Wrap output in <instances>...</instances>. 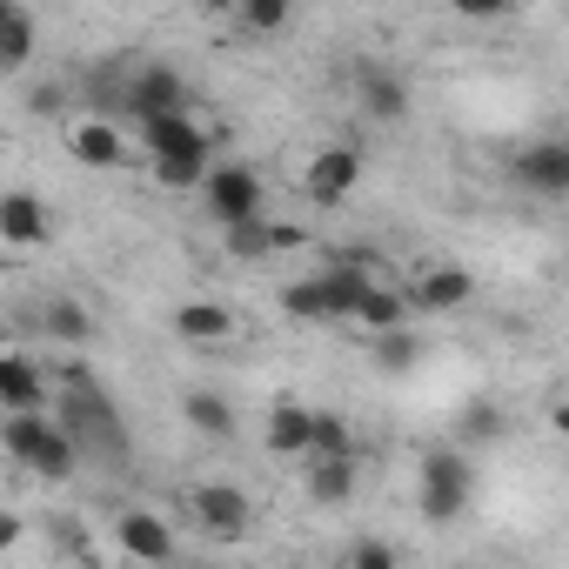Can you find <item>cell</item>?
<instances>
[{
    "label": "cell",
    "instance_id": "cell-1",
    "mask_svg": "<svg viewBox=\"0 0 569 569\" xmlns=\"http://www.w3.org/2000/svg\"><path fill=\"white\" fill-rule=\"evenodd\" d=\"M61 436L74 442V456H81L88 469H128V422H121V409L101 396V382L61 396Z\"/></svg>",
    "mask_w": 569,
    "mask_h": 569
},
{
    "label": "cell",
    "instance_id": "cell-2",
    "mask_svg": "<svg viewBox=\"0 0 569 569\" xmlns=\"http://www.w3.org/2000/svg\"><path fill=\"white\" fill-rule=\"evenodd\" d=\"M0 449H8V462H21L34 482H68L81 469V456H74V442L61 436L54 416H8L0 422Z\"/></svg>",
    "mask_w": 569,
    "mask_h": 569
},
{
    "label": "cell",
    "instance_id": "cell-3",
    "mask_svg": "<svg viewBox=\"0 0 569 569\" xmlns=\"http://www.w3.org/2000/svg\"><path fill=\"white\" fill-rule=\"evenodd\" d=\"M469 496H476V462L456 442L422 449V469H416V509H422V522H462Z\"/></svg>",
    "mask_w": 569,
    "mask_h": 569
},
{
    "label": "cell",
    "instance_id": "cell-4",
    "mask_svg": "<svg viewBox=\"0 0 569 569\" xmlns=\"http://www.w3.org/2000/svg\"><path fill=\"white\" fill-rule=\"evenodd\" d=\"M194 194H201V214L214 228H241V221H261L268 214V181L248 161H214Z\"/></svg>",
    "mask_w": 569,
    "mask_h": 569
},
{
    "label": "cell",
    "instance_id": "cell-5",
    "mask_svg": "<svg viewBox=\"0 0 569 569\" xmlns=\"http://www.w3.org/2000/svg\"><path fill=\"white\" fill-rule=\"evenodd\" d=\"M188 516H194V529L214 536V542H248V529H254V502H248V489L228 482V476L194 482V489H188Z\"/></svg>",
    "mask_w": 569,
    "mask_h": 569
},
{
    "label": "cell",
    "instance_id": "cell-6",
    "mask_svg": "<svg viewBox=\"0 0 569 569\" xmlns=\"http://www.w3.org/2000/svg\"><path fill=\"white\" fill-rule=\"evenodd\" d=\"M114 549L128 556V562H141V569H174V556H181V536L168 529V516H154V509H121L114 516Z\"/></svg>",
    "mask_w": 569,
    "mask_h": 569
},
{
    "label": "cell",
    "instance_id": "cell-7",
    "mask_svg": "<svg viewBox=\"0 0 569 569\" xmlns=\"http://www.w3.org/2000/svg\"><path fill=\"white\" fill-rule=\"evenodd\" d=\"M402 302H409V316H456L476 302V274L462 261H429V268H416Z\"/></svg>",
    "mask_w": 569,
    "mask_h": 569
},
{
    "label": "cell",
    "instance_id": "cell-8",
    "mask_svg": "<svg viewBox=\"0 0 569 569\" xmlns=\"http://www.w3.org/2000/svg\"><path fill=\"white\" fill-rule=\"evenodd\" d=\"M141 128V154L148 161H194V168H214V141L194 114H161V121H134Z\"/></svg>",
    "mask_w": 569,
    "mask_h": 569
},
{
    "label": "cell",
    "instance_id": "cell-9",
    "mask_svg": "<svg viewBox=\"0 0 569 569\" xmlns=\"http://www.w3.org/2000/svg\"><path fill=\"white\" fill-rule=\"evenodd\" d=\"M302 188H309L316 208H342V201L362 188V148H349V141L316 148V154L302 161Z\"/></svg>",
    "mask_w": 569,
    "mask_h": 569
},
{
    "label": "cell",
    "instance_id": "cell-10",
    "mask_svg": "<svg viewBox=\"0 0 569 569\" xmlns=\"http://www.w3.org/2000/svg\"><path fill=\"white\" fill-rule=\"evenodd\" d=\"M161 114H188V81L168 61L128 68V121H161Z\"/></svg>",
    "mask_w": 569,
    "mask_h": 569
},
{
    "label": "cell",
    "instance_id": "cell-11",
    "mask_svg": "<svg viewBox=\"0 0 569 569\" xmlns=\"http://www.w3.org/2000/svg\"><path fill=\"white\" fill-rule=\"evenodd\" d=\"M0 416H48V369L34 356H0Z\"/></svg>",
    "mask_w": 569,
    "mask_h": 569
},
{
    "label": "cell",
    "instance_id": "cell-12",
    "mask_svg": "<svg viewBox=\"0 0 569 569\" xmlns=\"http://www.w3.org/2000/svg\"><path fill=\"white\" fill-rule=\"evenodd\" d=\"M54 234V208L34 188H8L0 194V241L8 248H41Z\"/></svg>",
    "mask_w": 569,
    "mask_h": 569
},
{
    "label": "cell",
    "instance_id": "cell-13",
    "mask_svg": "<svg viewBox=\"0 0 569 569\" xmlns=\"http://www.w3.org/2000/svg\"><path fill=\"white\" fill-rule=\"evenodd\" d=\"M356 108L389 128V121L409 114V81H402L396 68H382V61H362V68H356Z\"/></svg>",
    "mask_w": 569,
    "mask_h": 569
},
{
    "label": "cell",
    "instance_id": "cell-14",
    "mask_svg": "<svg viewBox=\"0 0 569 569\" xmlns=\"http://www.w3.org/2000/svg\"><path fill=\"white\" fill-rule=\"evenodd\" d=\"M509 174L522 181V188H536V194H569V141H529V148H516V161H509Z\"/></svg>",
    "mask_w": 569,
    "mask_h": 569
},
{
    "label": "cell",
    "instance_id": "cell-15",
    "mask_svg": "<svg viewBox=\"0 0 569 569\" xmlns=\"http://www.w3.org/2000/svg\"><path fill=\"white\" fill-rule=\"evenodd\" d=\"M68 148H74V161H88V168H128V161H134V141H128L114 121H94V114H81V121L68 128Z\"/></svg>",
    "mask_w": 569,
    "mask_h": 569
},
{
    "label": "cell",
    "instance_id": "cell-16",
    "mask_svg": "<svg viewBox=\"0 0 569 569\" xmlns=\"http://www.w3.org/2000/svg\"><path fill=\"white\" fill-rule=\"evenodd\" d=\"M234 329H241V322H234L228 302H201V296H194V302L174 309V336L194 342V349H221V342H234Z\"/></svg>",
    "mask_w": 569,
    "mask_h": 569
},
{
    "label": "cell",
    "instance_id": "cell-17",
    "mask_svg": "<svg viewBox=\"0 0 569 569\" xmlns=\"http://www.w3.org/2000/svg\"><path fill=\"white\" fill-rule=\"evenodd\" d=\"M181 422H188L201 442H234V429H241V416H234V402H228L221 389H188V396H181Z\"/></svg>",
    "mask_w": 569,
    "mask_h": 569
},
{
    "label": "cell",
    "instance_id": "cell-18",
    "mask_svg": "<svg viewBox=\"0 0 569 569\" xmlns=\"http://www.w3.org/2000/svg\"><path fill=\"white\" fill-rule=\"evenodd\" d=\"M309 429H316V409H302V402H274L268 422H261V449L296 462V456H309Z\"/></svg>",
    "mask_w": 569,
    "mask_h": 569
},
{
    "label": "cell",
    "instance_id": "cell-19",
    "mask_svg": "<svg viewBox=\"0 0 569 569\" xmlns=\"http://www.w3.org/2000/svg\"><path fill=\"white\" fill-rule=\"evenodd\" d=\"M309 502H322V509H342V502H356V489H362V456H329V462H309Z\"/></svg>",
    "mask_w": 569,
    "mask_h": 569
},
{
    "label": "cell",
    "instance_id": "cell-20",
    "mask_svg": "<svg viewBox=\"0 0 569 569\" xmlns=\"http://www.w3.org/2000/svg\"><path fill=\"white\" fill-rule=\"evenodd\" d=\"M349 322H356V329H369V336H389V329H409V302H402L396 281H369Z\"/></svg>",
    "mask_w": 569,
    "mask_h": 569
},
{
    "label": "cell",
    "instance_id": "cell-21",
    "mask_svg": "<svg viewBox=\"0 0 569 569\" xmlns=\"http://www.w3.org/2000/svg\"><path fill=\"white\" fill-rule=\"evenodd\" d=\"M502 429H509V409L496 402V396H476V402H462V416H456V449L469 456V449H489V442H502Z\"/></svg>",
    "mask_w": 569,
    "mask_h": 569
},
{
    "label": "cell",
    "instance_id": "cell-22",
    "mask_svg": "<svg viewBox=\"0 0 569 569\" xmlns=\"http://www.w3.org/2000/svg\"><path fill=\"white\" fill-rule=\"evenodd\" d=\"M34 329L54 336V342H68V349H88V342H94V316H88V302H74V296L48 302V309L34 316Z\"/></svg>",
    "mask_w": 569,
    "mask_h": 569
},
{
    "label": "cell",
    "instance_id": "cell-23",
    "mask_svg": "<svg viewBox=\"0 0 569 569\" xmlns=\"http://www.w3.org/2000/svg\"><path fill=\"white\" fill-rule=\"evenodd\" d=\"M281 316H289V322H309V329H322L329 322V302H322V281L316 274H296V281H281Z\"/></svg>",
    "mask_w": 569,
    "mask_h": 569
},
{
    "label": "cell",
    "instance_id": "cell-24",
    "mask_svg": "<svg viewBox=\"0 0 569 569\" xmlns=\"http://www.w3.org/2000/svg\"><path fill=\"white\" fill-rule=\"evenodd\" d=\"M34 54H41V28H34V14H14L0 28V74H21Z\"/></svg>",
    "mask_w": 569,
    "mask_h": 569
},
{
    "label": "cell",
    "instance_id": "cell-25",
    "mask_svg": "<svg viewBox=\"0 0 569 569\" xmlns=\"http://www.w3.org/2000/svg\"><path fill=\"white\" fill-rule=\"evenodd\" d=\"M329 456H362V449H356V429L342 416L316 409V429H309V456L302 462H329Z\"/></svg>",
    "mask_w": 569,
    "mask_h": 569
},
{
    "label": "cell",
    "instance_id": "cell-26",
    "mask_svg": "<svg viewBox=\"0 0 569 569\" xmlns=\"http://www.w3.org/2000/svg\"><path fill=\"white\" fill-rule=\"evenodd\" d=\"M376 369H382V376H409V369H422V336H416V329H389V336H376Z\"/></svg>",
    "mask_w": 569,
    "mask_h": 569
},
{
    "label": "cell",
    "instance_id": "cell-27",
    "mask_svg": "<svg viewBox=\"0 0 569 569\" xmlns=\"http://www.w3.org/2000/svg\"><path fill=\"white\" fill-rule=\"evenodd\" d=\"M221 248L234 261H268V214L261 221H241V228H221Z\"/></svg>",
    "mask_w": 569,
    "mask_h": 569
},
{
    "label": "cell",
    "instance_id": "cell-28",
    "mask_svg": "<svg viewBox=\"0 0 569 569\" xmlns=\"http://www.w3.org/2000/svg\"><path fill=\"white\" fill-rule=\"evenodd\" d=\"M141 168H148V181L168 188V194H194L201 174H208V168H194V161H141Z\"/></svg>",
    "mask_w": 569,
    "mask_h": 569
},
{
    "label": "cell",
    "instance_id": "cell-29",
    "mask_svg": "<svg viewBox=\"0 0 569 569\" xmlns=\"http://www.w3.org/2000/svg\"><path fill=\"white\" fill-rule=\"evenodd\" d=\"M234 21H241V34H281L289 28V0H248Z\"/></svg>",
    "mask_w": 569,
    "mask_h": 569
},
{
    "label": "cell",
    "instance_id": "cell-30",
    "mask_svg": "<svg viewBox=\"0 0 569 569\" xmlns=\"http://www.w3.org/2000/svg\"><path fill=\"white\" fill-rule=\"evenodd\" d=\"M68 101H74L68 81H34V88H28V114H34V121H61Z\"/></svg>",
    "mask_w": 569,
    "mask_h": 569
},
{
    "label": "cell",
    "instance_id": "cell-31",
    "mask_svg": "<svg viewBox=\"0 0 569 569\" xmlns=\"http://www.w3.org/2000/svg\"><path fill=\"white\" fill-rule=\"evenodd\" d=\"M349 569H402V556H396L382 536H362V542L349 549Z\"/></svg>",
    "mask_w": 569,
    "mask_h": 569
},
{
    "label": "cell",
    "instance_id": "cell-32",
    "mask_svg": "<svg viewBox=\"0 0 569 569\" xmlns=\"http://www.w3.org/2000/svg\"><path fill=\"white\" fill-rule=\"evenodd\" d=\"M296 248H309V228L274 221V214H268V254H296Z\"/></svg>",
    "mask_w": 569,
    "mask_h": 569
},
{
    "label": "cell",
    "instance_id": "cell-33",
    "mask_svg": "<svg viewBox=\"0 0 569 569\" xmlns=\"http://www.w3.org/2000/svg\"><path fill=\"white\" fill-rule=\"evenodd\" d=\"M21 536H28V516H21V509H0V556L21 549Z\"/></svg>",
    "mask_w": 569,
    "mask_h": 569
},
{
    "label": "cell",
    "instance_id": "cell-34",
    "mask_svg": "<svg viewBox=\"0 0 569 569\" xmlns=\"http://www.w3.org/2000/svg\"><path fill=\"white\" fill-rule=\"evenodd\" d=\"M14 14H21V8H14V0H0V28H8V21H14Z\"/></svg>",
    "mask_w": 569,
    "mask_h": 569
}]
</instances>
